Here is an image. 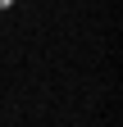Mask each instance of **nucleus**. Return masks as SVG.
Returning a JSON list of instances; mask_svg holds the SVG:
<instances>
[{
    "instance_id": "f257e3e1",
    "label": "nucleus",
    "mask_w": 123,
    "mask_h": 127,
    "mask_svg": "<svg viewBox=\"0 0 123 127\" xmlns=\"http://www.w3.org/2000/svg\"><path fill=\"white\" fill-rule=\"evenodd\" d=\"M9 5H14V0H0V9H9Z\"/></svg>"
}]
</instances>
